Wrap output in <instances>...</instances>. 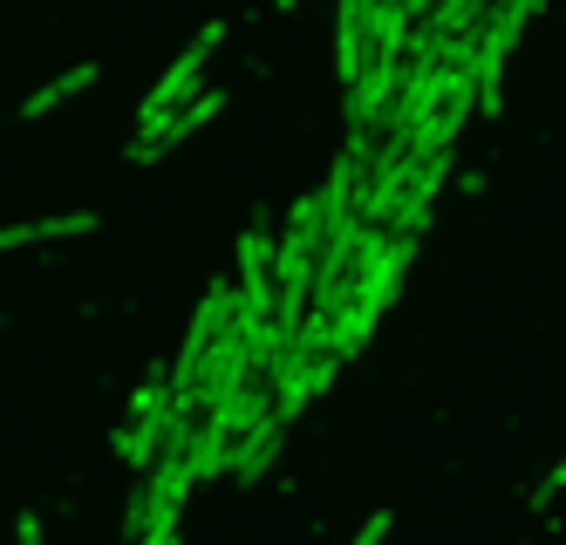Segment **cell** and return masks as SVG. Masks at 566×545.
<instances>
[{
  "label": "cell",
  "mask_w": 566,
  "mask_h": 545,
  "mask_svg": "<svg viewBox=\"0 0 566 545\" xmlns=\"http://www.w3.org/2000/svg\"><path fill=\"white\" fill-rule=\"evenodd\" d=\"M410 253H417V232H389V239H382V253L369 260V273H361V286H355V301H348L342 321H335L342 355H361V342L376 334V321L389 314L396 286H402V266H410Z\"/></svg>",
  "instance_id": "6da1fadb"
},
{
  "label": "cell",
  "mask_w": 566,
  "mask_h": 545,
  "mask_svg": "<svg viewBox=\"0 0 566 545\" xmlns=\"http://www.w3.org/2000/svg\"><path fill=\"white\" fill-rule=\"evenodd\" d=\"M219 41H226V21H206V28L191 34V49H178V62H171L165 75H157V90L137 103V130H157L165 116H178V109L198 96V75H206V62H212Z\"/></svg>",
  "instance_id": "7a4b0ae2"
},
{
  "label": "cell",
  "mask_w": 566,
  "mask_h": 545,
  "mask_svg": "<svg viewBox=\"0 0 566 545\" xmlns=\"http://www.w3.org/2000/svg\"><path fill=\"white\" fill-rule=\"evenodd\" d=\"M226 109V96L219 90H198L178 116H165V123H157V130H137V144H130V164H157V157H165V150H178L185 137H198V130H206V123Z\"/></svg>",
  "instance_id": "3957f363"
},
{
  "label": "cell",
  "mask_w": 566,
  "mask_h": 545,
  "mask_svg": "<svg viewBox=\"0 0 566 545\" xmlns=\"http://www.w3.org/2000/svg\"><path fill=\"white\" fill-rule=\"evenodd\" d=\"M369 0H335V69H342V90L361 75V62H369Z\"/></svg>",
  "instance_id": "277c9868"
},
{
  "label": "cell",
  "mask_w": 566,
  "mask_h": 545,
  "mask_svg": "<svg viewBox=\"0 0 566 545\" xmlns=\"http://www.w3.org/2000/svg\"><path fill=\"white\" fill-rule=\"evenodd\" d=\"M280 437H287V416H266V423H253L247 443L232 450V484H260V471L280 457Z\"/></svg>",
  "instance_id": "5b68a950"
},
{
  "label": "cell",
  "mask_w": 566,
  "mask_h": 545,
  "mask_svg": "<svg viewBox=\"0 0 566 545\" xmlns=\"http://www.w3.org/2000/svg\"><path fill=\"white\" fill-rule=\"evenodd\" d=\"M90 82H96V62H75L69 75H55V82H49V90H34V96L21 103V116H28V123H34V116H49V109H62L69 96H83Z\"/></svg>",
  "instance_id": "8992f818"
},
{
  "label": "cell",
  "mask_w": 566,
  "mask_h": 545,
  "mask_svg": "<svg viewBox=\"0 0 566 545\" xmlns=\"http://www.w3.org/2000/svg\"><path fill=\"white\" fill-rule=\"evenodd\" d=\"M83 232H96V212H69V219L8 226V253H14V245H49V239H83Z\"/></svg>",
  "instance_id": "52a82bcc"
},
{
  "label": "cell",
  "mask_w": 566,
  "mask_h": 545,
  "mask_svg": "<svg viewBox=\"0 0 566 545\" xmlns=\"http://www.w3.org/2000/svg\"><path fill=\"white\" fill-rule=\"evenodd\" d=\"M559 491H566V457H559V464H553V471L539 478V491H533V505H553Z\"/></svg>",
  "instance_id": "ba28073f"
},
{
  "label": "cell",
  "mask_w": 566,
  "mask_h": 545,
  "mask_svg": "<svg viewBox=\"0 0 566 545\" xmlns=\"http://www.w3.org/2000/svg\"><path fill=\"white\" fill-rule=\"evenodd\" d=\"M382 532H389V512H376V518H369V525H361V532H355V545H376V538H382Z\"/></svg>",
  "instance_id": "9c48e42d"
},
{
  "label": "cell",
  "mask_w": 566,
  "mask_h": 545,
  "mask_svg": "<svg viewBox=\"0 0 566 545\" xmlns=\"http://www.w3.org/2000/svg\"><path fill=\"white\" fill-rule=\"evenodd\" d=\"M273 8H301V0H273Z\"/></svg>",
  "instance_id": "30bf717a"
}]
</instances>
